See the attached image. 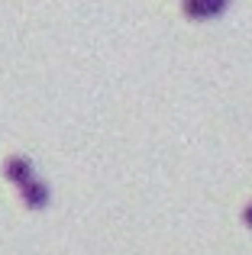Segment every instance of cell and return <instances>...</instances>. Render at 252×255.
Returning a JSON list of instances; mask_svg holds the SVG:
<instances>
[{
	"instance_id": "cell-4",
	"label": "cell",
	"mask_w": 252,
	"mask_h": 255,
	"mask_svg": "<svg viewBox=\"0 0 252 255\" xmlns=\"http://www.w3.org/2000/svg\"><path fill=\"white\" fill-rule=\"evenodd\" d=\"M243 220H246V226H252V204L246 207V210H243Z\"/></svg>"
},
{
	"instance_id": "cell-1",
	"label": "cell",
	"mask_w": 252,
	"mask_h": 255,
	"mask_svg": "<svg viewBox=\"0 0 252 255\" xmlns=\"http://www.w3.org/2000/svg\"><path fill=\"white\" fill-rule=\"evenodd\" d=\"M230 0H184V16L188 19H217L223 16Z\"/></svg>"
},
{
	"instance_id": "cell-2",
	"label": "cell",
	"mask_w": 252,
	"mask_h": 255,
	"mask_svg": "<svg viewBox=\"0 0 252 255\" xmlns=\"http://www.w3.org/2000/svg\"><path fill=\"white\" fill-rule=\"evenodd\" d=\"M49 197H52L49 184H45V181H39V178L26 181V184L19 187V200H23L29 210H42V207H49Z\"/></svg>"
},
{
	"instance_id": "cell-3",
	"label": "cell",
	"mask_w": 252,
	"mask_h": 255,
	"mask_svg": "<svg viewBox=\"0 0 252 255\" xmlns=\"http://www.w3.org/2000/svg\"><path fill=\"white\" fill-rule=\"evenodd\" d=\"M3 174H6V181H13L16 187H23L26 181L36 178V168H32V162L26 155H10L3 162Z\"/></svg>"
}]
</instances>
